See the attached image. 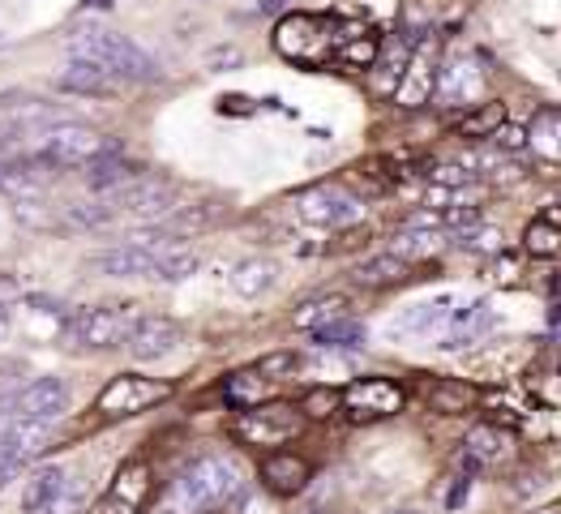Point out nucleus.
<instances>
[{
    "label": "nucleus",
    "instance_id": "obj_1",
    "mask_svg": "<svg viewBox=\"0 0 561 514\" xmlns=\"http://www.w3.org/2000/svg\"><path fill=\"white\" fill-rule=\"evenodd\" d=\"M244 493V471L228 455H206L197 464H188L168 493L159 498L154 514H210L219 506H228Z\"/></svg>",
    "mask_w": 561,
    "mask_h": 514
},
{
    "label": "nucleus",
    "instance_id": "obj_2",
    "mask_svg": "<svg viewBox=\"0 0 561 514\" xmlns=\"http://www.w3.org/2000/svg\"><path fill=\"white\" fill-rule=\"evenodd\" d=\"M65 47H69V56L107 69L116 82H154L159 78V65L134 39H125L121 31H107V26H82L65 39Z\"/></svg>",
    "mask_w": 561,
    "mask_h": 514
},
{
    "label": "nucleus",
    "instance_id": "obj_3",
    "mask_svg": "<svg viewBox=\"0 0 561 514\" xmlns=\"http://www.w3.org/2000/svg\"><path fill=\"white\" fill-rule=\"evenodd\" d=\"M22 138L31 141V159H39L47 168H87L99 155L121 150L112 138L94 134L87 125L73 121H56V125H39V129H22Z\"/></svg>",
    "mask_w": 561,
    "mask_h": 514
},
{
    "label": "nucleus",
    "instance_id": "obj_4",
    "mask_svg": "<svg viewBox=\"0 0 561 514\" xmlns=\"http://www.w3.org/2000/svg\"><path fill=\"white\" fill-rule=\"evenodd\" d=\"M138 305H91V309H78L69 313V327H65V339L78 343V347H125L129 330L138 327Z\"/></svg>",
    "mask_w": 561,
    "mask_h": 514
},
{
    "label": "nucleus",
    "instance_id": "obj_5",
    "mask_svg": "<svg viewBox=\"0 0 561 514\" xmlns=\"http://www.w3.org/2000/svg\"><path fill=\"white\" fill-rule=\"evenodd\" d=\"M305 429V412L291 408V403H253V408H240V416L232 421V433L244 446H287L291 437H300Z\"/></svg>",
    "mask_w": 561,
    "mask_h": 514
},
{
    "label": "nucleus",
    "instance_id": "obj_6",
    "mask_svg": "<svg viewBox=\"0 0 561 514\" xmlns=\"http://www.w3.org/2000/svg\"><path fill=\"white\" fill-rule=\"evenodd\" d=\"M275 47L287 60L322 65L334 52V22L330 18H313V13H287L275 26Z\"/></svg>",
    "mask_w": 561,
    "mask_h": 514
},
{
    "label": "nucleus",
    "instance_id": "obj_7",
    "mask_svg": "<svg viewBox=\"0 0 561 514\" xmlns=\"http://www.w3.org/2000/svg\"><path fill=\"white\" fill-rule=\"evenodd\" d=\"M339 403H343V412H347L352 421L365 424V421H386V416L403 412L408 395H403V386L390 381V377H356V381L339 395Z\"/></svg>",
    "mask_w": 561,
    "mask_h": 514
},
{
    "label": "nucleus",
    "instance_id": "obj_8",
    "mask_svg": "<svg viewBox=\"0 0 561 514\" xmlns=\"http://www.w3.org/2000/svg\"><path fill=\"white\" fill-rule=\"evenodd\" d=\"M296 215L309 228H352L360 219V197L343 185H313L296 193Z\"/></svg>",
    "mask_w": 561,
    "mask_h": 514
},
{
    "label": "nucleus",
    "instance_id": "obj_9",
    "mask_svg": "<svg viewBox=\"0 0 561 514\" xmlns=\"http://www.w3.org/2000/svg\"><path fill=\"white\" fill-rule=\"evenodd\" d=\"M168 395H172V381L121 374L103 386V395H99V412H103V416H138V412H146V408L163 403Z\"/></svg>",
    "mask_w": 561,
    "mask_h": 514
},
{
    "label": "nucleus",
    "instance_id": "obj_10",
    "mask_svg": "<svg viewBox=\"0 0 561 514\" xmlns=\"http://www.w3.org/2000/svg\"><path fill=\"white\" fill-rule=\"evenodd\" d=\"M103 202H107L112 210H121V215L159 219V215H168V210L176 206V189L168 185L163 176H146V172H138L134 181H125V185H116L112 193H103Z\"/></svg>",
    "mask_w": 561,
    "mask_h": 514
},
{
    "label": "nucleus",
    "instance_id": "obj_11",
    "mask_svg": "<svg viewBox=\"0 0 561 514\" xmlns=\"http://www.w3.org/2000/svg\"><path fill=\"white\" fill-rule=\"evenodd\" d=\"M437 65H442V52L437 39H416L412 56H408V69L394 87V103L399 107H421L433 99V82H437Z\"/></svg>",
    "mask_w": 561,
    "mask_h": 514
},
{
    "label": "nucleus",
    "instance_id": "obj_12",
    "mask_svg": "<svg viewBox=\"0 0 561 514\" xmlns=\"http://www.w3.org/2000/svg\"><path fill=\"white\" fill-rule=\"evenodd\" d=\"M69 408V386L60 377H35L13 395V421L56 424Z\"/></svg>",
    "mask_w": 561,
    "mask_h": 514
},
{
    "label": "nucleus",
    "instance_id": "obj_13",
    "mask_svg": "<svg viewBox=\"0 0 561 514\" xmlns=\"http://www.w3.org/2000/svg\"><path fill=\"white\" fill-rule=\"evenodd\" d=\"M146 498H150V468L141 459H129L125 468L112 476L107 493L99 498V506L91 514H141Z\"/></svg>",
    "mask_w": 561,
    "mask_h": 514
},
{
    "label": "nucleus",
    "instance_id": "obj_14",
    "mask_svg": "<svg viewBox=\"0 0 561 514\" xmlns=\"http://www.w3.org/2000/svg\"><path fill=\"white\" fill-rule=\"evenodd\" d=\"M484 91V73L476 69L471 56H450L437 65V82H433V99L446 103V107H459V103H471L476 94Z\"/></svg>",
    "mask_w": 561,
    "mask_h": 514
},
{
    "label": "nucleus",
    "instance_id": "obj_15",
    "mask_svg": "<svg viewBox=\"0 0 561 514\" xmlns=\"http://www.w3.org/2000/svg\"><path fill=\"white\" fill-rule=\"evenodd\" d=\"M172 249V244H168ZM91 271L107 275V279H154V266H159V253L154 249H141L134 240L116 244V249H103L87 262Z\"/></svg>",
    "mask_w": 561,
    "mask_h": 514
},
{
    "label": "nucleus",
    "instance_id": "obj_16",
    "mask_svg": "<svg viewBox=\"0 0 561 514\" xmlns=\"http://www.w3.org/2000/svg\"><path fill=\"white\" fill-rule=\"evenodd\" d=\"M497 327V313L489 300H471L463 309H450L446 318V330H442V352H459V347H471L476 339H484L489 330Z\"/></svg>",
    "mask_w": 561,
    "mask_h": 514
},
{
    "label": "nucleus",
    "instance_id": "obj_17",
    "mask_svg": "<svg viewBox=\"0 0 561 514\" xmlns=\"http://www.w3.org/2000/svg\"><path fill=\"white\" fill-rule=\"evenodd\" d=\"M125 347H129V356L141 361V365L163 361V356H172L181 347V327L172 318H138V327L129 330Z\"/></svg>",
    "mask_w": 561,
    "mask_h": 514
},
{
    "label": "nucleus",
    "instance_id": "obj_18",
    "mask_svg": "<svg viewBox=\"0 0 561 514\" xmlns=\"http://www.w3.org/2000/svg\"><path fill=\"white\" fill-rule=\"evenodd\" d=\"M309 480H313V468H309L300 455H291V450H275V455L262 459V484H266L275 498H296Z\"/></svg>",
    "mask_w": 561,
    "mask_h": 514
},
{
    "label": "nucleus",
    "instance_id": "obj_19",
    "mask_svg": "<svg viewBox=\"0 0 561 514\" xmlns=\"http://www.w3.org/2000/svg\"><path fill=\"white\" fill-rule=\"evenodd\" d=\"M412 47H416V35H408V31H399L394 39H381L374 65H369V69H374V91L377 94H394L399 78H403V69H408Z\"/></svg>",
    "mask_w": 561,
    "mask_h": 514
},
{
    "label": "nucleus",
    "instance_id": "obj_20",
    "mask_svg": "<svg viewBox=\"0 0 561 514\" xmlns=\"http://www.w3.org/2000/svg\"><path fill=\"white\" fill-rule=\"evenodd\" d=\"M56 87L65 94H82V99H112V94L121 91V82L107 69H99L91 60H78V56L65 65V73L56 78Z\"/></svg>",
    "mask_w": 561,
    "mask_h": 514
},
{
    "label": "nucleus",
    "instance_id": "obj_21",
    "mask_svg": "<svg viewBox=\"0 0 561 514\" xmlns=\"http://www.w3.org/2000/svg\"><path fill=\"white\" fill-rule=\"evenodd\" d=\"M39 168H47V163H39V159H4L0 163V193H9L13 202L18 197H39L51 181Z\"/></svg>",
    "mask_w": 561,
    "mask_h": 514
},
{
    "label": "nucleus",
    "instance_id": "obj_22",
    "mask_svg": "<svg viewBox=\"0 0 561 514\" xmlns=\"http://www.w3.org/2000/svg\"><path fill=\"white\" fill-rule=\"evenodd\" d=\"M446 318H450V296L428 300V305H412L403 318L390 322V334H433V330L446 327Z\"/></svg>",
    "mask_w": 561,
    "mask_h": 514
},
{
    "label": "nucleus",
    "instance_id": "obj_23",
    "mask_svg": "<svg viewBox=\"0 0 561 514\" xmlns=\"http://www.w3.org/2000/svg\"><path fill=\"white\" fill-rule=\"evenodd\" d=\"M442 236L446 232H433V228H416V224H403L394 240H390V253L394 258H403L408 266L412 262H424V258H433L437 249H442Z\"/></svg>",
    "mask_w": 561,
    "mask_h": 514
},
{
    "label": "nucleus",
    "instance_id": "obj_24",
    "mask_svg": "<svg viewBox=\"0 0 561 514\" xmlns=\"http://www.w3.org/2000/svg\"><path fill=\"white\" fill-rule=\"evenodd\" d=\"M527 146H531L540 159L561 163V112L558 107H540V112H536V121L527 125Z\"/></svg>",
    "mask_w": 561,
    "mask_h": 514
},
{
    "label": "nucleus",
    "instance_id": "obj_25",
    "mask_svg": "<svg viewBox=\"0 0 561 514\" xmlns=\"http://www.w3.org/2000/svg\"><path fill=\"white\" fill-rule=\"evenodd\" d=\"M463 446L471 464H502L511 455V433H502L497 424H476Z\"/></svg>",
    "mask_w": 561,
    "mask_h": 514
},
{
    "label": "nucleus",
    "instance_id": "obj_26",
    "mask_svg": "<svg viewBox=\"0 0 561 514\" xmlns=\"http://www.w3.org/2000/svg\"><path fill=\"white\" fill-rule=\"evenodd\" d=\"M134 176H138V168H134L121 150L99 155V159L87 163V181H91V189H99V193H112V189L125 185V181H134Z\"/></svg>",
    "mask_w": 561,
    "mask_h": 514
},
{
    "label": "nucleus",
    "instance_id": "obj_27",
    "mask_svg": "<svg viewBox=\"0 0 561 514\" xmlns=\"http://www.w3.org/2000/svg\"><path fill=\"white\" fill-rule=\"evenodd\" d=\"M65 480H69V471L60 468V464L35 468L31 471V480H26V489H22V506H26V511H44L47 502L65 489Z\"/></svg>",
    "mask_w": 561,
    "mask_h": 514
},
{
    "label": "nucleus",
    "instance_id": "obj_28",
    "mask_svg": "<svg viewBox=\"0 0 561 514\" xmlns=\"http://www.w3.org/2000/svg\"><path fill=\"white\" fill-rule=\"evenodd\" d=\"M309 334H313V343L327 347V352H356V347H365V327H360L352 313L334 318L327 327L309 330Z\"/></svg>",
    "mask_w": 561,
    "mask_h": 514
},
{
    "label": "nucleus",
    "instance_id": "obj_29",
    "mask_svg": "<svg viewBox=\"0 0 561 514\" xmlns=\"http://www.w3.org/2000/svg\"><path fill=\"white\" fill-rule=\"evenodd\" d=\"M275 275H279V266H275L271 258H249V262H240V266L232 271V292L236 296H244V300H253V296L271 292Z\"/></svg>",
    "mask_w": 561,
    "mask_h": 514
},
{
    "label": "nucleus",
    "instance_id": "obj_30",
    "mask_svg": "<svg viewBox=\"0 0 561 514\" xmlns=\"http://www.w3.org/2000/svg\"><path fill=\"white\" fill-rule=\"evenodd\" d=\"M224 395H228V403L232 408H253V403H266V395H271V377L257 374V369H240L224 381Z\"/></svg>",
    "mask_w": 561,
    "mask_h": 514
},
{
    "label": "nucleus",
    "instance_id": "obj_31",
    "mask_svg": "<svg viewBox=\"0 0 561 514\" xmlns=\"http://www.w3.org/2000/svg\"><path fill=\"white\" fill-rule=\"evenodd\" d=\"M471 403H476V386L459 381V377H446V381H437L428 390V408L442 412V416H459V412H468Z\"/></svg>",
    "mask_w": 561,
    "mask_h": 514
},
{
    "label": "nucleus",
    "instance_id": "obj_32",
    "mask_svg": "<svg viewBox=\"0 0 561 514\" xmlns=\"http://www.w3.org/2000/svg\"><path fill=\"white\" fill-rule=\"evenodd\" d=\"M523 249H527L531 258L561 262V228H558V224H549V219L527 224V232H523Z\"/></svg>",
    "mask_w": 561,
    "mask_h": 514
},
{
    "label": "nucleus",
    "instance_id": "obj_33",
    "mask_svg": "<svg viewBox=\"0 0 561 514\" xmlns=\"http://www.w3.org/2000/svg\"><path fill=\"white\" fill-rule=\"evenodd\" d=\"M197 271V253L188 249L185 240L181 244H172V249H163L159 253V266H154V279H163V283H181L188 279Z\"/></svg>",
    "mask_w": 561,
    "mask_h": 514
},
{
    "label": "nucleus",
    "instance_id": "obj_34",
    "mask_svg": "<svg viewBox=\"0 0 561 514\" xmlns=\"http://www.w3.org/2000/svg\"><path fill=\"white\" fill-rule=\"evenodd\" d=\"M356 279L365 283V287H390V283H403L408 279V262H403V258H394V253H386V258L365 262V266L356 271Z\"/></svg>",
    "mask_w": 561,
    "mask_h": 514
},
{
    "label": "nucleus",
    "instance_id": "obj_35",
    "mask_svg": "<svg viewBox=\"0 0 561 514\" xmlns=\"http://www.w3.org/2000/svg\"><path fill=\"white\" fill-rule=\"evenodd\" d=\"M347 313V300L343 296H318V300H309L305 309H296V327L300 330H318L334 322V318H343Z\"/></svg>",
    "mask_w": 561,
    "mask_h": 514
},
{
    "label": "nucleus",
    "instance_id": "obj_36",
    "mask_svg": "<svg viewBox=\"0 0 561 514\" xmlns=\"http://www.w3.org/2000/svg\"><path fill=\"white\" fill-rule=\"evenodd\" d=\"M502 121H506V103H480L476 112H468V116L459 121V134H463V138H489Z\"/></svg>",
    "mask_w": 561,
    "mask_h": 514
},
{
    "label": "nucleus",
    "instance_id": "obj_37",
    "mask_svg": "<svg viewBox=\"0 0 561 514\" xmlns=\"http://www.w3.org/2000/svg\"><path fill=\"white\" fill-rule=\"evenodd\" d=\"M39 514H87V484H82L78 476H69L65 489H60Z\"/></svg>",
    "mask_w": 561,
    "mask_h": 514
},
{
    "label": "nucleus",
    "instance_id": "obj_38",
    "mask_svg": "<svg viewBox=\"0 0 561 514\" xmlns=\"http://www.w3.org/2000/svg\"><path fill=\"white\" fill-rule=\"evenodd\" d=\"M116 219V210L103 202V206H65V224L69 228H82V232H99Z\"/></svg>",
    "mask_w": 561,
    "mask_h": 514
},
{
    "label": "nucleus",
    "instance_id": "obj_39",
    "mask_svg": "<svg viewBox=\"0 0 561 514\" xmlns=\"http://www.w3.org/2000/svg\"><path fill=\"white\" fill-rule=\"evenodd\" d=\"M459 244H463L468 253H502V232H497V228L476 224V228H468V232L459 236Z\"/></svg>",
    "mask_w": 561,
    "mask_h": 514
},
{
    "label": "nucleus",
    "instance_id": "obj_40",
    "mask_svg": "<svg viewBox=\"0 0 561 514\" xmlns=\"http://www.w3.org/2000/svg\"><path fill=\"white\" fill-rule=\"evenodd\" d=\"M489 141H493L497 150H506V155H518V150H527V129H523V125H511V121H502V125L489 134Z\"/></svg>",
    "mask_w": 561,
    "mask_h": 514
},
{
    "label": "nucleus",
    "instance_id": "obj_41",
    "mask_svg": "<svg viewBox=\"0 0 561 514\" xmlns=\"http://www.w3.org/2000/svg\"><path fill=\"white\" fill-rule=\"evenodd\" d=\"M13 215H18L26 228H51V215H47V206L39 197H18V202H13Z\"/></svg>",
    "mask_w": 561,
    "mask_h": 514
},
{
    "label": "nucleus",
    "instance_id": "obj_42",
    "mask_svg": "<svg viewBox=\"0 0 561 514\" xmlns=\"http://www.w3.org/2000/svg\"><path fill=\"white\" fill-rule=\"evenodd\" d=\"M300 369V356L296 352H279V356H266V361H257V374L275 377V374H296Z\"/></svg>",
    "mask_w": 561,
    "mask_h": 514
},
{
    "label": "nucleus",
    "instance_id": "obj_43",
    "mask_svg": "<svg viewBox=\"0 0 561 514\" xmlns=\"http://www.w3.org/2000/svg\"><path fill=\"white\" fill-rule=\"evenodd\" d=\"M334 408H339V395H334V390H313V395L300 403L305 416H330Z\"/></svg>",
    "mask_w": 561,
    "mask_h": 514
},
{
    "label": "nucleus",
    "instance_id": "obj_44",
    "mask_svg": "<svg viewBox=\"0 0 561 514\" xmlns=\"http://www.w3.org/2000/svg\"><path fill=\"white\" fill-rule=\"evenodd\" d=\"M244 514H271V506H266L262 498H249V493H244Z\"/></svg>",
    "mask_w": 561,
    "mask_h": 514
},
{
    "label": "nucleus",
    "instance_id": "obj_45",
    "mask_svg": "<svg viewBox=\"0 0 561 514\" xmlns=\"http://www.w3.org/2000/svg\"><path fill=\"white\" fill-rule=\"evenodd\" d=\"M540 219H549V224H558V228H561V202H558V206H549Z\"/></svg>",
    "mask_w": 561,
    "mask_h": 514
},
{
    "label": "nucleus",
    "instance_id": "obj_46",
    "mask_svg": "<svg viewBox=\"0 0 561 514\" xmlns=\"http://www.w3.org/2000/svg\"><path fill=\"white\" fill-rule=\"evenodd\" d=\"M536 514H561V498H558V502H549V506H540Z\"/></svg>",
    "mask_w": 561,
    "mask_h": 514
},
{
    "label": "nucleus",
    "instance_id": "obj_47",
    "mask_svg": "<svg viewBox=\"0 0 561 514\" xmlns=\"http://www.w3.org/2000/svg\"><path fill=\"white\" fill-rule=\"evenodd\" d=\"M103 4H112V0H87V9H103Z\"/></svg>",
    "mask_w": 561,
    "mask_h": 514
},
{
    "label": "nucleus",
    "instance_id": "obj_48",
    "mask_svg": "<svg viewBox=\"0 0 561 514\" xmlns=\"http://www.w3.org/2000/svg\"><path fill=\"white\" fill-rule=\"evenodd\" d=\"M275 4H279V0H262V9H275Z\"/></svg>",
    "mask_w": 561,
    "mask_h": 514
},
{
    "label": "nucleus",
    "instance_id": "obj_49",
    "mask_svg": "<svg viewBox=\"0 0 561 514\" xmlns=\"http://www.w3.org/2000/svg\"><path fill=\"white\" fill-rule=\"evenodd\" d=\"M394 514H421V511H394Z\"/></svg>",
    "mask_w": 561,
    "mask_h": 514
},
{
    "label": "nucleus",
    "instance_id": "obj_50",
    "mask_svg": "<svg viewBox=\"0 0 561 514\" xmlns=\"http://www.w3.org/2000/svg\"><path fill=\"white\" fill-rule=\"evenodd\" d=\"M313 514H322V511H313Z\"/></svg>",
    "mask_w": 561,
    "mask_h": 514
}]
</instances>
